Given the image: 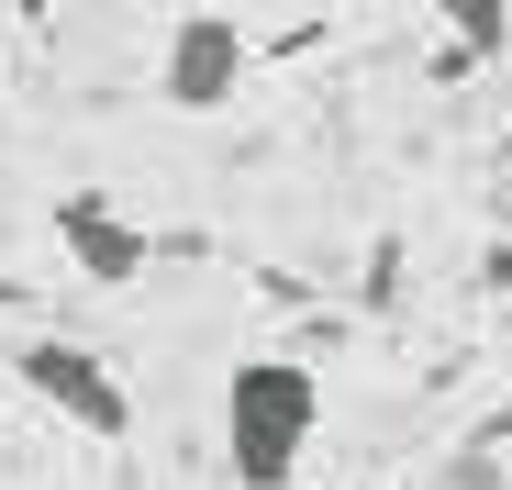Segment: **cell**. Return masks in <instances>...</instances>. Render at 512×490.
I'll list each match as a JSON object with an SVG mask.
<instances>
[{"mask_svg":"<svg viewBox=\"0 0 512 490\" xmlns=\"http://www.w3.org/2000/svg\"><path fill=\"white\" fill-rule=\"evenodd\" d=\"M312 424H323V379L301 357H245L223 379V457H234L245 490H290Z\"/></svg>","mask_w":512,"mask_h":490,"instance_id":"obj_1","label":"cell"},{"mask_svg":"<svg viewBox=\"0 0 512 490\" xmlns=\"http://www.w3.org/2000/svg\"><path fill=\"white\" fill-rule=\"evenodd\" d=\"M23 379H34V401H45V413H67L78 435H134V390H123L90 346L34 335V346H23Z\"/></svg>","mask_w":512,"mask_h":490,"instance_id":"obj_2","label":"cell"},{"mask_svg":"<svg viewBox=\"0 0 512 490\" xmlns=\"http://www.w3.org/2000/svg\"><path fill=\"white\" fill-rule=\"evenodd\" d=\"M234 78H245V34H234L223 12H179V23H167V56H156L167 112H223Z\"/></svg>","mask_w":512,"mask_h":490,"instance_id":"obj_3","label":"cell"},{"mask_svg":"<svg viewBox=\"0 0 512 490\" xmlns=\"http://www.w3.org/2000/svg\"><path fill=\"white\" fill-rule=\"evenodd\" d=\"M56 245H67V268H78V279H101V290L145 279V223L112 212L101 190H67V201H56Z\"/></svg>","mask_w":512,"mask_h":490,"instance_id":"obj_4","label":"cell"},{"mask_svg":"<svg viewBox=\"0 0 512 490\" xmlns=\"http://www.w3.org/2000/svg\"><path fill=\"white\" fill-rule=\"evenodd\" d=\"M446 23H457V56H501V45H512V12H501V0H457Z\"/></svg>","mask_w":512,"mask_h":490,"instance_id":"obj_5","label":"cell"},{"mask_svg":"<svg viewBox=\"0 0 512 490\" xmlns=\"http://www.w3.org/2000/svg\"><path fill=\"white\" fill-rule=\"evenodd\" d=\"M423 490H501V457H490V446H457V457H435Z\"/></svg>","mask_w":512,"mask_h":490,"instance_id":"obj_6","label":"cell"}]
</instances>
